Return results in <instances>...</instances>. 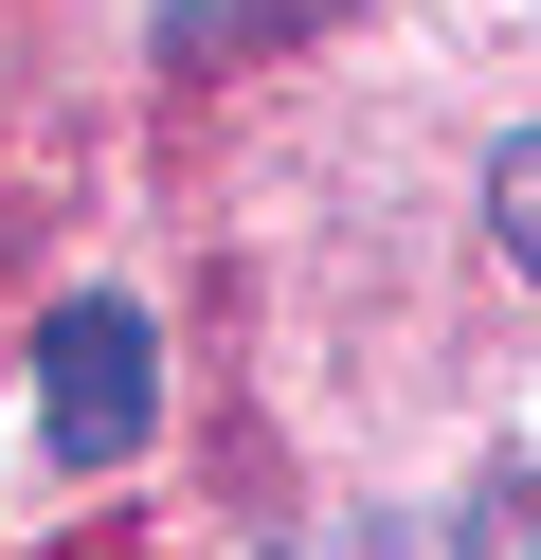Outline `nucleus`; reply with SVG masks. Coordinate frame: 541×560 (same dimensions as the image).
<instances>
[{
    "instance_id": "nucleus-1",
    "label": "nucleus",
    "mask_w": 541,
    "mask_h": 560,
    "mask_svg": "<svg viewBox=\"0 0 541 560\" xmlns=\"http://www.w3.org/2000/svg\"><path fill=\"white\" fill-rule=\"evenodd\" d=\"M144 416H163V343H144L127 290H72L55 326H36V452L55 470H127Z\"/></svg>"
},
{
    "instance_id": "nucleus-2",
    "label": "nucleus",
    "mask_w": 541,
    "mask_h": 560,
    "mask_svg": "<svg viewBox=\"0 0 541 560\" xmlns=\"http://www.w3.org/2000/svg\"><path fill=\"white\" fill-rule=\"evenodd\" d=\"M451 560H541V470H524V452H487V470H469Z\"/></svg>"
},
{
    "instance_id": "nucleus-3",
    "label": "nucleus",
    "mask_w": 541,
    "mask_h": 560,
    "mask_svg": "<svg viewBox=\"0 0 541 560\" xmlns=\"http://www.w3.org/2000/svg\"><path fill=\"white\" fill-rule=\"evenodd\" d=\"M343 0H163V55H252V37H325Z\"/></svg>"
},
{
    "instance_id": "nucleus-4",
    "label": "nucleus",
    "mask_w": 541,
    "mask_h": 560,
    "mask_svg": "<svg viewBox=\"0 0 541 560\" xmlns=\"http://www.w3.org/2000/svg\"><path fill=\"white\" fill-rule=\"evenodd\" d=\"M487 235H505V254H524V271H541V127H524V145H505V163H487Z\"/></svg>"
}]
</instances>
